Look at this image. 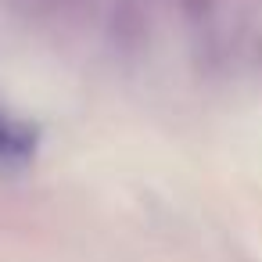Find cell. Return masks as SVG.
<instances>
[{
  "instance_id": "obj_1",
  "label": "cell",
  "mask_w": 262,
  "mask_h": 262,
  "mask_svg": "<svg viewBox=\"0 0 262 262\" xmlns=\"http://www.w3.org/2000/svg\"><path fill=\"white\" fill-rule=\"evenodd\" d=\"M40 151V129L0 104V176H18Z\"/></svg>"
}]
</instances>
